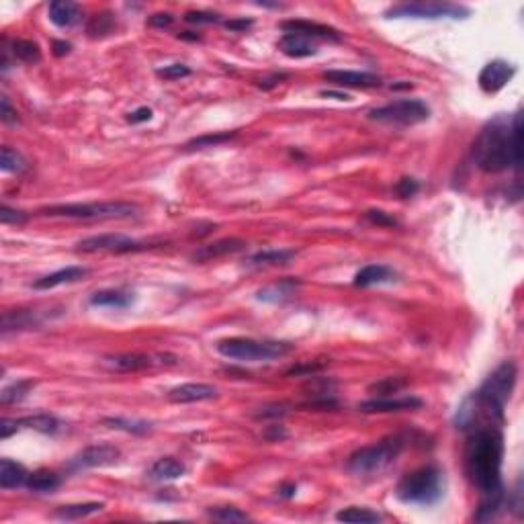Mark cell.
I'll return each instance as SVG.
<instances>
[{"label": "cell", "mask_w": 524, "mask_h": 524, "mask_svg": "<svg viewBox=\"0 0 524 524\" xmlns=\"http://www.w3.org/2000/svg\"><path fill=\"white\" fill-rule=\"evenodd\" d=\"M502 459H504V437L496 426H483L471 430L465 451V469L469 481L481 491L483 502L477 520H491L504 506L502 486Z\"/></svg>", "instance_id": "1"}, {"label": "cell", "mask_w": 524, "mask_h": 524, "mask_svg": "<svg viewBox=\"0 0 524 524\" xmlns=\"http://www.w3.org/2000/svg\"><path fill=\"white\" fill-rule=\"evenodd\" d=\"M518 369L512 360L502 363L490 377L483 381L479 391H475L471 397L463 402V406L456 410L455 424L461 430H475L479 422L483 426H496L502 420L504 407L516 385Z\"/></svg>", "instance_id": "2"}, {"label": "cell", "mask_w": 524, "mask_h": 524, "mask_svg": "<svg viewBox=\"0 0 524 524\" xmlns=\"http://www.w3.org/2000/svg\"><path fill=\"white\" fill-rule=\"evenodd\" d=\"M510 121L506 117H496L490 121L474 144V162L483 172H502L512 166L510 152Z\"/></svg>", "instance_id": "3"}, {"label": "cell", "mask_w": 524, "mask_h": 524, "mask_svg": "<svg viewBox=\"0 0 524 524\" xmlns=\"http://www.w3.org/2000/svg\"><path fill=\"white\" fill-rule=\"evenodd\" d=\"M39 213L48 218H66V220L113 221L137 218L139 207L136 203H125V201H101V203L51 205V207H43Z\"/></svg>", "instance_id": "4"}, {"label": "cell", "mask_w": 524, "mask_h": 524, "mask_svg": "<svg viewBox=\"0 0 524 524\" xmlns=\"http://www.w3.org/2000/svg\"><path fill=\"white\" fill-rule=\"evenodd\" d=\"M295 351V344L283 340H254V338H225L218 342V353L230 360L258 363V360H274L287 356Z\"/></svg>", "instance_id": "5"}, {"label": "cell", "mask_w": 524, "mask_h": 524, "mask_svg": "<svg viewBox=\"0 0 524 524\" xmlns=\"http://www.w3.org/2000/svg\"><path fill=\"white\" fill-rule=\"evenodd\" d=\"M395 493L404 504L430 506L442 496V474L432 465L420 467L402 477Z\"/></svg>", "instance_id": "6"}, {"label": "cell", "mask_w": 524, "mask_h": 524, "mask_svg": "<svg viewBox=\"0 0 524 524\" xmlns=\"http://www.w3.org/2000/svg\"><path fill=\"white\" fill-rule=\"evenodd\" d=\"M404 437H389L375 444L363 447L348 456L346 469L355 475H373L389 467L404 451Z\"/></svg>", "instance_id": "7"}, {"label": "cell", "mask_w": 524, "mask_h": 524, "mask_svg": "<svg viewBox=\"0 0 524 524\" xmlns=\"http://www.w3.org/2000/svg\"><path fill=\"white\" fill-rule=\"evenodd\" d=\"M430 117V107L420 99H397L383 107H377L369 113L371 121L391 123V125H416Z\"/></svg>", "instance_id": "8"}, {"label": "cell", "mask_w": 524, "mask_h": 524, "mask_svg": "<svg viewBox=\"0 0 524 524\" xmlns=\"http://www.w3.org/2000/svg\"><path fill=\"white\" fill-rule=\"evenodd\" d=\"M387 18H465L469 9L449 2H406L385 11Z\"/></svg>", "instance_id": "9"}, {"label": "cell", "mask_w": 524, "mask_h": 524, "mask_svg": "<svg viewBox=\"0 0 524 524\" xmlns=\"http://www.w3.org/2000/svg\"><path fill=\"white\" fill-rule=\"evenodd\" d=\"M152 248L146 242H137L132 237L123 236V234H101V236H90L80 240L76 244V250L85 254L95 252H113V254H125V252H139V250H148Z\"/></svg>", "instance_id": "10"}, {"label": "cell", "mask_w": 524, "mask_h": 524, "mask_svg": "<svg viewBox=\"0 0 524 524\" xmlns=\"http://www.w3.org/2000/svg\"><path fill=\"white\" fill-rule=\"evenodd\" d=\"M514 74H516V68L512 64H508L504 60H493L479 72V88L486 95H496L512 80Z\"/></svg>", "instance_id": "11"}, {"label": "cell", "mask_w": 524, "mask_h": 524, "mask_svg": "<svg viewBox=\"0 0 524 524\" xmlns=\"http://www.w3.org/2000/svg\"><path fill=\"white\" fill-rule=\"evenodd\" d=\"M424 402L416 395H406V397H373L363 404H358V410L365 414H393V412H412L420 410Z\"/></svg>", "instance_id": "12"}, {"label": "cell", "mask_w": 524, "mask_h": 524, "mask_svg": "<svg viewBox=\"0 0 524 524\" xmlns=\"http://www.w3.org/2000/svg\"><path fill=\"white\" fill-rule=\"evenodd\" d=\"M121 456V451L113 444H90L74 459L76 469H92V467H109L115 465Z\"/></svg>", "instance_id": "13"}, {"label": "cell", "mask_w": 524, "mask_h": 524, "mask_svg": "<svg viewBox=\"0 0 524 524\" xmlns=\"http://www.w3.org/2000/svg\"><path fill=\"white\" fill-rule=\"evenodd\" d=\"M324 80L340 86V88H377L381 78L369 72H353V70H328L324 72Z\"/></svg>", "instance_id": "14"}, {"label": "cell", "mask_w": 524, "mask_h": 524, "mask_svg": "<svg viewBox=\"0 0 524 524\" xmlns=\"http://www.w3.org/2000/svg\"><path fill=\"white\" fill-rule=\"evenodd\" d=\"M281 29L285 33L304 35L307 39H332V41H340V33L334 27L321 25V23H314V21H305V18H291V21H283Z\"/></svg>", "instance_id": "15"}, {"label": "cell", "mask_w": 524, "mask_h": 524, "mask_svg": "<svg viewBox=\"0 0 524 524\" xmlns=\"http://www.w3.org/2000/svg\"><path fill=\"white\" fill-rule=\"evenodd\" d=\"M213 397H218V387L209 383H183L169 391V400L172 404H195Z\"/></svg>", "instance_id": "16"}, {"label": "cell", "mask_w": 524, "mask_h": 524, "mask_svg": "<svg viewBox=\"0 0 524 524\" xmlns=\"http://www.w3.org/2000/svg\"><path fill=\"white\" fill-rule=\"evenodd\" d=\"M244 246H246V242L240 240V237H225V240H218V242H211V244L199 246V248L193 252L191 258H193L195 262H209V260H215V258L228 256V254L240 252Z\"/></svg>", "instance_id": "17"}, {"label": "cell", "mask_w": 524, "mask_h": 524, "mask_svg": "<svg viewBox=\"0 0 524 524\" xmlns=\"http://www.w3.org/2000/svg\"><path fill=\"white\" fill-rule=\"evenodd\" d=\"M102 363L113 369V371L119 373H136V371H144V369H150L156 365L154 356L148 355H137V353H125V355H113V356H105Z\"/></svg>", "instance_id": "18"}, {"label": "cell", "mask_w": 524, "mask_h": 524, "mask_svg": "<svg viewBox=\"0 0 524 524\" xmlns=\"http://www.w3.org/2000/svg\"><path fill=\"white\" fill-rule=\"evenodd\" d=\"M301 287V281L299 279H281L279 283H272L269 287H262L256 293V299L258 301H267V304H281L289 297H293L297 293V289Z\"/></svg>", "instance_id": "19"}, {"label": "cell", "mask_w": 524, "mask_h": 524, "mask_svg": "<svg viewBox=\"0 0 524 524\" xmlns=\"http://www.w3.org/2000/svg\"><path fill=\"white\" fill-rule=\"evenodd\" d=\"M88 274V269L85 267H66V269H60V271L46 274L41 279H37L33 283V289L37 291H46V289L60 287V285H68V283H76L80 279H85Z\"/></svg>", "instance_id": "20"}, {"label": "cell", "mask_w": 524, "mask_h": 524, "mask_svg": "<svg viewBox=\"0 0 524 524\" xmlns=\"http://www.w3.org/2000/svg\"><path fill=\"white\" fill-rule=\"evenodd\" d=\"M279 50L283 51L287 58H309V55H316L318 53V48L311 39H307L304 35H295V33H285L281 39H279Z\"/></svg>", "instance_id": "21"}, {"label": "cell", "mask_w": 524, "mask_h": 524, "mask_svg": "<svg viewBox=\"0 0 524 524\" xmlns=\"http://www.w3.org/2000/svg\"><path fill=\"white\" fill-rule=\"evenodd\" d=\"M50 21L55 27H72L80 21V6L70 0H55L48 9Z\"/></svg>", "instance_id": "22"}, {"label": "cell", "mask_w": 524, "mask_h": 524, "mask_svg": "<svg viewBox=\"0 0 524 524\" xmlns=\"http://www.w3.org/2000/svg\"><path fill=\"white\" fill-rule=\"evenodd\" d=\"M295 250L291 248H277V250H260L246 258V267L262 269V267H283L295 258Z\"/></svg>", "instance_id": "23"}, {"label": "cell", "mask_w": 524, "mask_h": 524, "mask_svg": "<svg viewBox=\"0 0 524 524\" xmlns=\"http://www.w3.org/2000/svg\"><path fill=\"white\" fill-rule=\"evenodd\" d=\"M29 479V471L25 465H21L13 459H2L0 461V488L2 490H15L25 486Z\"/></svg>", "instance_id": "24"}, {"label": "cell", "mask_w": 524, "mask_h": 524, "mask_svg": "<svg viewBox=\"0 0 524 524\" xmlns=\"http://www.w3.org/2000/svg\"><path fill=\"white\" fill-rule=\"evenodd\" d=\"M186 474V467L174 456H162L154 463L148 471V477L152 481H172Z\"/></svg>", "instance_id": "25"}, {"label": "cell", "mask_w": 524, "mask_h": 524, "mask_svg": "<svg viewBox=\"0 0 524 524\" xmlns=\"http://www.w3.org/2000/svg\"><path fill=\"white\" fill-rule=\"evenodd\" d=\"M395 277V272L391 271L385 264H367L355 274V287L367 289L373 285H381V283H389Z\"/></svg>", "instance_id": "26"}, {"label": "cell", "mask_w": 524, "mask_h": 524, "mask_svg": "<svg viewBox=\"0 0 524 524\" xmlns=\"http://www.w3.org/2000/svg\"><path fill=\"white\" fill-rule=\"evenodd\" d=\"M134 304V295L132 293H123V291H115V289H107V291H97L90 297V305L95 307H115V309H125Z\"/></svg>", "instance_id": "27"}, {"label": "cell", "mask_w": 524, "mask_h": 524, "mask_svg": "<svg viewBox=\"0 0 524 524\" xmlns=\"http://www.w3.org/2000/svg\"><path fill=\"white\" fill-rule=\"evenodd\" d=\"M25 486H27V490L37 491V493H48V491L58 490L62 486V477L50 469H39V471L29 474V479Z\"/></svg>", "instance_id": "28"}, {"label": "cell", "mask_w": 524, "mask_h": 524, "mask_svg": "<svg viewBox=\"0 0 524 524\" xmlns=\"http://www.w3.org/2000/svg\"><path fill=\"white\" fill-rule=\"evenodd\" d=\"M18 426L21 428H31V430H37V432H43V434H53L60 430V420L51 414H33V416H25L18 420Z\"/></svg>", "instance_id": "29"}, {"label": "cell", "mask_w": 524, "mask_h": 524, "mask_svg": "<svg viewBox=\"0 0 524 524\" xmlns=\"http://www.w3.org/2000/svg\"><path fill=\"white\" fill-rule=\"evenodd\" d=\"M105 504L102 502H85V504H70V506H62L55 510V516L62 520H80L90 514L101 512Z\"/></svg>", "instance_id": "30"}, {"label": "cell", "mask_w": 524, "mask_h": 524, "mask_svg": "<svg viewBox=\"0 0 524 524\" xmlns=\"http://www.w3.org/2000/svg\"><path fill=\"white\" fill-rule=\"evenodd\" d=\"M510 152H512V166L520 170L523 166V115L516 113L510 125Z\"/></svg>", "instance_id": "31"}, {"label": "cell", "mask_w": 524, "mask_h": 524, "mask_svg": "<svg viewBox=\"0 0 524 524\" xmlns=\"http://www.w3.org/2000/svg\"><path fill=\"white\" fill-rule=\"evenodd\" d=\"M336 520L340 523H355V524H375L381 520V514L373 512L369 508H344L336 514Z\"/></svg>", "instance_id": "32"}, {"label": "cell", "mask_w": 524, "mask_h": 524, "mask_svg": "<svg viewBox=\"0 0 524 524\" xmlns=\"http://www.w3.org/2000/svg\"><path fill=\"white\" fill-rule=\"evenodd\" d=\"M13 55L23 64H39L41 62V48L33 39H17L13 43Z\"/></svg>", "instance_id": "33"}, {"label": "cell", "mask_w": 524, "mask_h": 524, "mask_svg": "<svg viewBox=\"0 0 524 524\" xmlns=\"http://www.w3.org/2000/svg\"><path fill=\"white\" fill-rule=\"evenodd\" d=\"M237 136V132H218V134H205V136L193 137L186 141L185 150H205V148H215L225 141H232Z\"/></svg>", "instance_id": "34"}, {"label": "cell", "mask_w": 524, "mask_h": 524, "mask_svg": "<svg viewBox=\"0 0 524 524\" xmlns=\"http://www.w3.org/2000/svg\"><path fill=\"white\" fill-rule=\"evenodd\" d=\"M113 29H115V15L109 13V11L95 15V17L88 21V25H86V33L90 35L92 39L105 37V35L111 33Z\"/></svg>", "instance_id": "35"}, {"label": "cell", "mask_w": 524, "mask_h": 524, "mask_svg": "<svg viewBox=\"0 0 524 524\" xmlns=\"http://www.w3.org/2000/svg\"><path fill=\"white\" fill-rule=\"evenodd\" d=\"M35 326V314L18 309V311H6L2 316V332H11V330H25Z\"/></svg>", "instance_id": "36"}, {"label": "cell", "mask_w": 524, "mask_h": 524, "mask_svg": "<svg viewBox=\"0 0 524 524\" xmlns=\"http://www.w3.org/2000/svg\"><path fill=\"white\" fill-rule=\"evenodd\" d=\"M35 387V383L31 379H23V381H15L13 385L2 389V395H0V402L4 406H11V404H17L21 400L27 397V393Z\"/></svg>", "instance_id": "37"}, {"label": "cell", "mask_w": 524, "mask_h": 524, "mask_svg": "<svg viewBox=\"0 0 524 524\" xmlns=\"http://www.w3.org/2000/svg\"><path fill=\"white\" fill-rule=\"evenodd\" d=\"M407 383H410V381H407L406 377H402V375H397V377H385V379L375 381L373 385H369V391L375 393V395H379V397H387L391 393L402 391Z\"/></svg>", "instance_id": "38"}, {"label": "cell", "mask_w": 524, "mask_h": 524, "mask_svg": "<svg viewBox=\"0 0 524 524\" xmlns=\"http://www.w3.org/2000/svg\"><path fill=\"white\" fill-rule=\"evenodd\" d=\"M102 424L109 428H115V430L132 432V434H146L152 428L150 422H146V420H129V418H105Z\"/></svg>", "instance_id": "39"}, {"label": "cell", "mask_w": 524, "mask_h": 524, "mask_svg": "<svg viewBox=\"0 0 524 524\" xmlns=\"http://www.w3.org/2000/svg\"><path fill=\"white\" fill-rule=\"evenodd\" d=\"M0 169L4 170V172H17L18 174L23 170H27V162H25V158L17 150L4 146L2 154H0Z\"/></svg>", "instance_id": "40"}, {"label": "cell", "mask_w": 524, "mask_h": 524, "mask_svg": "<svg viewBox=\"0 0 524 524\" xmlns=\"http://www.w3.org/2000/svg\"><path fill=\"white\" fill-rule=\"evenodd\" d=\"M209 516L213 520H220V523H248L250 516L246 512H242L240 508L234 506H223L215 508V510H209Z\"/></svg>", "instance_id": "41"}, {"label": "cell", "mask_w": 524, "mask_h": 524, "mask_svg": "<svg viewBox=\"0 0 524 524\" xmlns=\"http://www.w3.org/2000/svg\"><path fill=\"white\" fill-rule=\"evenodd\" d=\"M365 220L373 223V225H381V228H397L400 225V221L395 220L393 215H389V213L381 211V209H369V211H365Z\"/></svg>", "instance_id": "42"}, {"label": "cell", "mask_w": 524, "mask_h": 524, "mask_svg": "<svg viewBox=\"0 0 524 524\" xmlns=\"http://www.w3.org/2000/svg\"><path fill=\"white\" fill-rule=\"evenodd\" d=\"M156 74L160 78H164V80H181V78L191 76V68L185 66V64H170V66L156 70Z\"/></svg>", "instance_id": "43"}, {"label": "cell", "mask_w": 524, "mask_h": 524, "mask_svg": "<svg viewBox=\"0 0 524 524\" xmlns=\"http://www.w3.org/2000/svg\"><path fill=\"white\" fill-rule=\"evenodd\" d=\"M27 220H29V215L25 211L11 209L9 205H2V209H0V221L4 225H23Z\"/></svg>", "instance_id": "44"}, {"label": "cell", "mask_w": 524, "mask_h": 524, "mask_svg": "<svg viewBox=\"0 0 524 524\" xmlns=\"http://www.w3.org/2000/svg\"><path fill=\"white\" fill-rule=\"evenodd\" d=\"M185 21L193 23V25H211V23H220V15L209 13V11H188L185 15Z\"/></svg>", "instance_id": "45"}, {"label": "cell", "mask_w": 524, "mask_h": 524, "mask_svg": "<svg viewBox=\"0 0 524 524\" xmlns=\"http://www.w3.org/2000/svg\"><path fill=\"white\" fill-rule=\"evenodd\" d=\"M418 191H420V183H418L416 178H402V181L395 185V193H397L402 199H410V197H414Z\"/></svg>", "instance_id": "46"}, {"label": "cell", "mask_w": 524, "mask_h": 524, "mask_svg": "<svg viewBox=\"0 0 524 524\" xmlns=\"http://www.w3.org/2000/svg\"><path fill=\"white\" fill-rule=\"evenodd\" d=\"M0 109H2V111H0L2 121H4L6 125H15V123H18L17 109H13V105H11L6 95H2V99H0Z\"/></svg>", "instance_id": "47"}, {"label": "cell", "mask_w": 524, "mask_h": 524, "mask_svg": "<svg viewBox=\"0 0 524 524\" xmlns=\"http://www.w3.org/2000/svg\"><path fill=\"white\" fill-rule=\"evenodd\" d=\"M252 25H254L252 18H246V17H237V18H230V21H223V27H225L228 31H234V33H244V31H248Z\"/></svg>", "instance_id": "48"}, {"label": "cell", "mask_w": 524, "mask_h": 524, "mask_svg": "<svg viewBox=\"0 0 524 524\" xmlns=\"http://www.w3.org/2000/svg\"><path fill=\"white\" fill-rule=\"evenodd\" d=\"M326 367V363H304V365H295L287 371V375H314V373L321 371Z\"/></svg>", "instance_id": "49"}, {"label": "cell", "mask_w": 524, "mask_h": 524, "mask_svg": "<svg viewBox=\"0 0 524 524\" xmlns=\"http://www.w3.org/2000/svg\"><path fill=\"white\" fill-rule=\"evenodd\" d=\"M172 23H174V17L170 13H156L148 18V27H152V29H166Z\"/></svg>", "instance_id": "50"}, {"label": "cell", "mask_w": 524, "mask_h": 524, "mask_svg": "<svg viewBox=\"0 0 524 524\" xmlns=\"http://www.w3.org/2000/svg\"><path fill=\"white\" fill-rule=\"evenodd\" d=\"M18 428V420H11V418H2V422H0V437L2 439H9L11 434H15Z\"/></svg>", "instance_id": "51"}, {"label": "cell", "mask_w": 524, "mask_h": 524, "mask_svg": "<svg viewBox=\"0 0 524 524\" xmlns=\"http://www.w3.org/2000/svg\"><path fill=\"white\" fill-rule=\"evenodd\" d=\"M150 119H152V111L148 107H139L134 113H129L127 121L129 123H144V121H150Z\"/></svg>", "instance_id": "52"}, {"label": "cell", "mask_w": 524, "mask_h": 524, "mask_svg": "<svg viewBox=\"0 0 524 524\" xmlns=\"http://www.w3.org/2000/svg\"><path fill=\"white\" fill-rule=\"evenodd\" d=\"M281 80H287V74H272V76H269V78H262V80L258 82V86H260V88H264V90H269V88H272V86L281 85Z\"/></svg>", "instance_id": "53"}, {"label": "cell", "mask_w": 524, "mask_h": 524, "mask_svg": "<svg viewBox=\"0 0 524 524\" xmlns=\"http://www.w3.org/2000/svg\"><path fill=\"white\" fill-rule=\"evenodd\" d=\"M70 50H72V43H68V41H53V55L62 58V55L70 53Z\"/></svg>", "instance_id": "54"}, {"label": "cell", "mask_w": 524, "mask_h": 524, "mask_svg": "<svg viewBox=\"0 0 524 524\" xmlns=\"http://www.w3.org/2000/svg\"><path fill=\"white\" fill-rule=\"evenodd\" d=\"M264 437L269 440H281L287 437V432L283 430V426H271V430H267Z\"/></svg>", "instance_id": "55"}, {"label": "cell", "mask_w": 524, "mask_h": 524, "mask_svg": "<svg viewBox=\"0 0 524 524\" xmlns=\"http://www.w3.org/2000/svg\"><path fill=\"white\" fill-rule=\"evenodd\" d=\"M321 97H334L338 101H351V95H346V92H334V90H321Z\"/></svg>", "instance_id": "56"}, {"label": "cell", "mask_w": 524, "mask_h": 524, "mask_svg": "<svg viewBox=\"0 0 524 524\" xmlns=\"http://www.w3.org/2000/svg\"><path fill=\"white\" fill-rule=\"evenodd\" d=\"M295 490H297V486H285V488H281V496H285V498H291L293 493H295Z\"/></svg>", "instance_id": "57"}, {"label": "cell", "mask_w": 524, "mask_h": 524, "mask_svg": "<svg viewBox=\"0 0 524 524\" xmlns=\"http://www.w3.org/2000/svg\"><path fill=\"white\" fill-rule=\"evenodd\" d=\"M178 37H181V39H188V41H199V39H201L199 35L191 33V31H185V33H181Z\"/></svg>", "instance_id": "58"}]
</instances>
